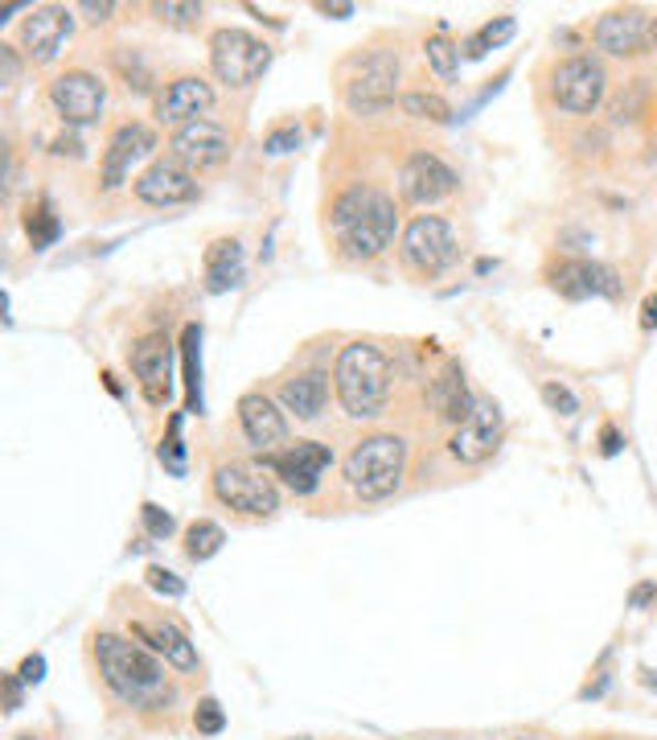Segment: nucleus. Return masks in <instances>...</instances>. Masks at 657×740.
Instances as JSON below:
<instances>
[{
  "label": "nucleus",
  "mask_w": 657,
  "mask_h": 740,
  "mask_svg": "<svg viewBox=\"0 0 657 740\" xmlns=\"http://www.w3.org/2000/svg\"><path fill=\"white\" fill-rule=\"evenodd\" d=\"M399 211L395 197L383 194L378 185H349L345 194L333 197L328 206V230L349 259H374L383 256L395 239Z\"/></svg>",
  "instance_id": "obj_1"
},
{
  "label": "nucleus",
  "mask_w": 657,
  "mask_h": 740,
  "mask_svg": "<svg viewBox=\"0 0 657 740\" xmlns=\"http://www.w3.org/2000/svg\"><path fill=\"white\" fill-rule=\"evenodd\" d=\"M95 663H99L104 683L120 695L128 708L136 711L169 708L173 687L164 679V666L144 646H136V642H128L120 634H99L95 637Z\"/></svg>",
  "instance_id": "obj_2"
},
{
  "label": "nucleus",
  "mask_w": 657,
  "mask_h": 740,
  "mask_svg": "<svg viewBox=\"0 0 657 740\" xmlns=\"http://www.w3.org/2000/svg\"><path fill=\"white\" fill-rule=\"evenodd\" d=\"M333 392L349 420H374L390 404V363L370 342H349L333 363Z\"/></svg>",
  "instance_id": "obj_3"
},
{
  "label": "nucleus",
  "mask_w": 657,
  "mask_h": 740,
  "mask_svg": "<svg viewBox=\"0 0 657 740\" xmlns=\"http://www.w3.org/2000/svg\"><path fill=\"white\" fill-rule=\"evenodd\" d=\"M407 469V444L395 432H374V437L358 440L354 453L345 457V482L362 502H383L390 498Z\"/></svg>",
  "instance_id": "obj_4"
},
{
  "label": "nucleus",
  "mask_w": 657,
  "mask_h": 740,
  "mask_svg": "<svg viewBox=\"0 0 657 740\" xmlns=\"http://www.w3.org/2000/svg\"><path fill=\"white\" fill-rule=\"evenodd\" d=\"M209 66L226 87H251L271 66V46L247 30H218L209 37Z\"/></svg>",
  "instance_id": "obj_5"
},
{
  "label": "nucleus",
  "mask_w": 657,
  "mask_h": 740,
  "mask_svg": "<svg viewBox=\"0 0 657 740\" xmlns=\"http://www.w3.org/2000/svg\"><path fill=\"white\" fill-rule=\"evenodd\" d=\"M399 95V54L395 50H370L358 58L354 75L345 83V107L354 116H378Z\"/></svg>",
  "instance_id": "obj_6"
},
{
  "label": "nucleus",
  "mask_w": 657,
  "mask_h": 740,
  "mask_svg": "<svg viewBox=\"0 0 657 740\" xmlns=\"http://www.w3.org/2000/svg\"><path fill=\"white\" fill-rule=\"evenodd\" d=\"M399 256H403L407 272L432 280V276H440L452 259H456V235H452V227L444 223V218L419 214V218L407 223L403 243H399Z\"/></svg>",
  "instance_id": "obj_7"
},
{
  "label": "nucleus",
  "mask_w": 657,
  "mask_h": 740,
  "mask_svg": "<svg viewBox=\"0 0 657 740\" xmlns=\"http://www.w3.org/2000/svg\"><path fill=\"white\" fill-rule=\"evenodd\" d=\"M209 482H214V498L223 502V506H230V511L251 514V518H271V514L280 511V490H276V482L263 478V473L251 465H239V461L218 465Z\"/></svg>",
  "instance_id": "obj_8"
},
{
  "label": "nucleus",
  "mask_w": 657,
  "mask_h": 740,
  "mask_svg": "<svg viewBox=\"0 0 657 740\" xmlns=\"http://www.w3.org/2000/svg\"><path fill=\"white\" fill-rule=\"evenodd\" d=\"M604 92H608V75L592 54H575V58L554 66L551 99L571 116H592L604 104Z\"/></svg>",
  "instance_id": "obj_9"
},
{
  "label": "nucleus",
  "mask_w": 657,
  "mask_h": 740,
  "mask_svg": "<svg viewBox=\"0 0 657 740\" xmlns=\"http://www.w3.org/2000/svg\"><path fill=\"white\" fill-rule=\"evenodd\" d=\"M230 149H235V140L226 128L209 120H194V124H181L177 132L169 137V152H173V161L185 165L190 173H209V169H218L230 161Z\"/></svg>",
  "instance_id": "obj_10"
},
{
  "label": "nucleus",
  "mask_w": 657,
  "mask_h": 740,
  "mask_svg": "<svg viewBox=\"0 0 657 740\" xmlns=\"http://www.w3.org/2000/svg\"><path fill=\"white\" fill-rule=\"evenodd\" d=\"M263 465H268L292 494L304 498V494H313L316 485H321V473L333 465V449L321 444V440H297V444H288L280 453L263 457Z\"/></svg>",
  "instance_id": "obj_11"
},
{
  "label": "nucleus",
  "mask_w": 657,
  "mask_h": 740,
  "mask_svg": "<svg viewBox=\"0 0 657 740\" xmlns=\"http://www.w3.org/2000/svg\"><path fill=\"white\" fill-rule=\"evenodd\" d=\"M50 104H54V111L71 128H87V124H95L104 116L107 92L90 71H66V75H58L50 83Z\"/></svg>",
  "instance_id": "obj_12"
},
{
  "label": "nucleus",
  "mask_w": 657,
  "mask_h": 740,
  "mask_svg": "<svg viewBox=\"0 0 657 740\" xmlns=\"http://www.w3.org/2000/svg\"><path fill=\"white\" fill-rule=\"evenodd\" d=\"M456 173H452L435 152H411L399 169V190L411 206H435L444 197L456 194Z\"/></svg>",
  "instance_id": "obj_13"
},
{
  "label": "nucleus",
  "mask_w": 657,
  "mask_h": 740,
  "mask_svg": "<svg viewBox=\"0 0 657 740\" xmlns=\"http://www.w3.org/2000/svg\"><path fill=\"white\" fill-rule=\"evenodd\" d=\"M71 33H75L71 9H62V4H37V9H30L25 25H21V50L30 54V62L45 66V62L58 58V50L71 42Z\"/></svg>",
  "instance_id": "obj_14"
},
{
  "label": "nucleus",
  "mask_w": 657,
  "mask_h": 740,
  "mask_svg": "<svg viewBox=\"0 0 657 740\" xmlns=\"http://www.w3.org/2000/svg\"><path fill=\"white\" fill-rule=\"evenodd\" d=\"M497 444H502V411H497L493 399H477L473 416L452 432L449 453L461 465H481V461H489L497 453Z\"/></svg>",
  "instance_id": "obj_15"
},
{
  "label": "nucleus",
  "mask_w": 657,
  "mask_h": 740,
  "mask_svg": "<svg viewBox=\"0 0 657 740\" xmlns=\"http://www.w3.org/2000/svg\"><path fill=\"white\" fill-rule=\"evenodd\" d=\"M128 363H132V375L140 383V392H144V399L164 404L169 387H173V342L164 333H149V337H140L132 346Z\"/></svg>",
  "instance_id": "obj_16"
},
{
  "label": "nucleus",
  "mask_w": 657,
  "mask_h": 740,
  "mask_svg": "<svg viewBox=\"0 0 657 740\" xmlns=\"http://www.w3.org/2000/svg\"><path fill=\"white\" fill-rule=\"evenodd\" d=\"M136 197L144 202V206H185V202H194L197 197V182L194 173L185 165H177L173 157L169 161H152L140 178H136Z\"/></svg>",
  "instance_id": "obj_17"
},
{
  "label": "nucleus",
  "mask_w": 657,
  "mask_h": 740,
  "mask_svg": "<svg viewBox=\"0 0 657 740\" xmlns=\"http://www.w3.org/2000/svg\"><path fill=\"white\" fill-rule=\"evenodd\" d=\"M157 149V132H152L149 124H120L111 140H107V152H104V185L107 190H120L123 178L132 173V165L140 157H149Z\"/></svg>",
  "instance_id": "obj_18"
},
{
  "label": "nucleus",
  "mask_w": 657,
  "mask_h": 740,
  "mask_svg": "<svg viewBox=\"0 0 657 740\" xmlns=\"http://www.w3.org/2000/svg\"><path fill=\"white\" fill-rule=\"evenodd\" d=\"M551 288L568 301H588V297H621V280L608 264L592 259H568L551 272Z\"/></svg>",
  "instance_id": "obj_19"
},
{
  "label": "nucleus",
  "mask_w": 657,
  "mask_h": 740,
  "mask_svg": "<svg viewBox=\"0 0 657 740\" xmlns=\"http://www.w3.org/2000/svg\"><path fill=\"white\" fill-rule=\"evenodd\" d=\"M239 428H243V437L251 440L263 457L276 453V449L288 440L284 411L276 408L268 395H259V392H247L239 399Z\"/></svg>",
  "instance_id": "obj_20"
},
{
  "label": "nucleus",
  "mask_w": 657,
  "mask_h": 740,
  "mask_svg": "<svg viewBox=\"0 0 657 740\" xmlns=\"http://www.w3.org/2000/svg\"><path fill=\"white\" fill-rule=\"evenodd\" d=\"M214 107V87H209L206 78L197 75H181L173 78L161 95H157V120L161 124H194L202 120V111Z\"/></svg>",
  "instance_id": "obj_21"
},
{
  "label": "nucleus",
  "mask_w": 657,
  "mask_h": 740,
  "mask_svg": "<svg viewBox=\"0 0 657 740\" xmlns=\"http://www.w3.org/2000/svg\"><path fill=\"white\" fill-rule=\"evenodd\" d=\"M649 17L642 9H613L596 21V46L613 58H633L649 42Z\"/></svg>",
  "instance_id": "obj_22"
},
{
  "label": "nucleus",
  "mask_w": 657,
  "mask_h": 740,
  "mask_svg": "<svg viewBox=\"0 0 657 740\" xmlns=\"http://www.w3.org/2000/svg\"><path fill=\"white\" fill-rule=\"evenodd\" d=\"M132 637L157 650L173 671H197V650L194 642L181 634L173 621H132Z\"/></svg>",
  "instance_id": "obj_23"
},
{
  "label": "nucleus",
  "mask_w": 657,
  "mask_h": 740,
  "mask_svg": "<svg viewBox=\"0 0 657 740\" xmlns=\"http://www.w3.org/2000/svg\"><path fill=\"white\" fill-rule=\"evenodd\" d=\"M428 404H432V411L440 416V420H449L461 428L468 416H473V408H477V399H473V392H468V383H464V371L456 363H449L440 375L432 378V387H428Z\"/></svg>",
  "instance_id": "obj_24"
},
{
  "label": "nucleus",
  "mask_w": 657,
  "mask_h": 740,
  "mask_svg": "<svg viewBox=\"0 0 657 740\" xmlns=\"http://www.w3.org/2000/svg\"><path fill=\"white\" fill-rule=\"evenodd\" d=\"M280 404H284V411H292L297 420H316L328 404V375L304 371V375L297 378H284V383H280Z\"/></svg>",
  "instance_id": "obj_25"
},
{
  "label": "nucleus",
  "mask_w": 657,
  "mask_h": 740,
  "mask_svg": "<svg viewBox=\"0 0 657 740\" xmlns=\"http://www.w3.org/2000/svg\"><path fill=\"white\" fill-rule=\"evenodd\" d=\"M247 259H243L239 239H218L206 251V292H230L243 285Z\"/></svg>",
  "instance_id": "obj_26"
},
{
  "label": "nucleus",
  "mask_w": 657,
  "mask_h": 740,
  "mask_svg": "<svg viewBox=\"0 0 657 740\" xmlns=\"http://www.w3.org/2000/svg\"><path fill=\"white\" fill-rule=\"evenodd\" d=\"M226 544V530L218 523H209V518H197L194 527L185 530V556L194 559V564H206L223 551Z\"/></svg>",
  "instance_id": "obj_27"
},
{
  "label": "nucleus",
  "mask_w": 657,
  "mask_h": 740,
  "mask_svg": "<svg viewBox=\"0 0 657 740\" xmlns=\"http://www.w3.org/2000/svg\"><path fill=\"white\" fill-rule=\"evenodd\" d=\"M514 17H497V21H489V25H481L473 37H464V58H485L489 50L506 46L509 37H514Z\"/></svg>",
  "instance_id": "obj_28"
},
{
  "label": "nucleus",
  "mask_w": 657,
  "mask_h": 740,
  "mask_svg": "<svg viewBox=\"0 0 657 740\" xmlns=\"http://www.w3.org/2000/svg\"><path fill=\"white\" fill-rule=\"evenodd\" d=\"M202 330L197 325H185V337H181V350H185V392H190V408L202 411Z\"/></svg>",
  "instance_id": "obj_29"
},
{
  "label": "nucleus",
  "mask_w": 657,
  "mask_h": 740,
  "mask_svg": "<svg viewBox=\"0 0 657 740\" xmlns=\"http://www.w3.org/2000/svg\"><path fill=\"white\" fill-rule=\"evenodd\" d=\"M423 54H428V66H432L435 75L444 78V83H452V78L461 75V46H452L444 33H435V37H428V46H423Z\"/></svg>",
  "instance_id": "obj_30"
},
{
  "label": "nucleus",
  "mask_w": 657,
  "mask_h": 740,
  "mask_svg": "<svg viewBox=\"0 0 657 740\" xmlns=\"http://www.w3.org/2000/svg\"><path fill=\"white\" fill-rule=\"evenodd\" d=\"M25 230H30L33 247H50V243H58L62 223H58V214L50 211V202H33L30 211H25Z\"/></svg>",
  "instance_id": "obj_31"
},
{
  "label": "nucleus",
  "mask_w": 657,
  "mask_h": 740,
  "mask_svg": "<svg viewBox=\"0 0 657 740\" xmlns=\"http://www.w3.org/2000/svg\"><path fill=\"white\" fill-rule=\"evenodd\" d=\"M403 111L407 116H416V120H428V124H449L452 120V107L432 92H407L403 95Z\"/></svg>",
  "instance_id": "obj_32"
},
{
  "label": "nucleus",
  "mask_w": 657,
  "mask_h": 740,
  "mask_svg": "<svg viewBox=\"0 0 657 740\" xmlns=\"http://www.w3.org/2000/svg\"><path fill=\"white\" fill-rule=\"evenodd\" d=\"M152 13L161 25H173V30H194L202 21V4L194 0H164V4H152Z\"/></svg>",
  "instance_id": "obj_33"
},
{
  "label": "nucleus",
  "mask_w": 657,
  "mask_h": 740,
  "mask_svg": "<svg viewBox=\"0 0 657 740\" xmlns=\"http://www.w3.org/2000/svg\"><path fill=\"white\" fill-rule=\"evenodd\" d=\"M194 728L202 732V737H218L226 728V711H223V704L218 699H202L194 708Z\"/></svg>",
  "instance_id": "obj_34"
},
{
  "label": "nucleus",
  "mask_w": 657,
  "mask_h": 740,
  "mask_svg": "<svg viewBox=\"0 0 657 740\" xmlns=\"http://www.w3.org/2000/svg\"><path fill=\"white\" fill-rule=\"evenodd\" d=\"M140 518H144V530H149L152 539H169V535L177 530L173 514L161 511V506H152V502H144V506H140Z\"/></svg>",
  "instance_id": "obj_35"
},
{
  "label": "nucleus",
  "mask_w": 657,
  "mask_h": 740,
  "mask_svg": "<svg viewBox=\"0 0 657 740\" xmlns=\"http://www.w3.org/2000/svg\"><path fill=\"white\" fill-rule=\"evenodd\" d=\"M542 404L551 411H559V416H575V411H580V399H575L563 383H542Z\"/></svg>",
  "instance_id": "obj_36"
},
{
  "label": "nucleus",
  "mask_w": 657,
  "mask_h": 740,
  "mask_svg": "<svg viewBox=\"0 0 657 740\" xmlns=\"http://www.w3.org/2000/svg\"><path fill=\"white\" fill-rule=\"evenodd\" d=\"M144 580H149V589L161 592V597H173V601H177V597H185V580H181V576H173L169 568H157V564H152L149 572H144Z\"/></svg>",
  "instance_id": "obj_37"
},
{
  "label": "nucleus",
  "mask_w": 657,
  "mask_h": 740,
  "mask_svg": "<svg viewBox=\"0 0 657 740\" xmlns=\"http://www.w3.org/2000/svg\"><path fill=\"white\" fill-rule=\"evenodd\" d=\"M300 140H304V132H300L297 124H284V128H271L268 140H263V152H271V157H280V152L300 149Z\"/></svg>",
  "instance_id": "obj_38"
},
{
  "label": "nucleus",
  "mask_w": 657,
  "mask_h": 740,
  "mask_svg": "<svg viewBox=\"0 0 657 740\" xmlns=\"http://www.w3.org/2000/svg\"><path fill=\"white\" fill-rule=\"evenodd\" d=\"M116 66L123 71L128 87H136V92H149V87H152L149 71H144V62H140V54H136V50H132V62H128V54H116Z\"/></svg>",
  "instance_id": "obj_39"
},
{
  "label": "nucleus",
  "mask_w": 657,
  "mask_h": 740,
  "mask_svg": "<svg viewBox=\"0 0 657 740\" xmlns=\"http://www.w3.org/2000/svg\"><path fill=\"white\" fill-rule=\"evenodd\" d=\"M177 423L173 420V428H169V440L161 444V461L169 465V473H185V449H181V440H177Z\"/></svg>",
  "instance_id": "obj_40"
},
{
  "label": "nucleus",
  "mask_w": 657,
  "mask_h": 740,
  "mask_svg": "<svg viewBox=\"0 0 657 740\" xmlns=\"http://www.w3.org/2000/svg\"><path fill=\"white\" fill-rule=\"evenodd\" d=\"M17 78H21V58H17V50L0 46V83H4V87H13Z\"/></svg>",
  "instance_id": "obj_41"
},
{
  "label": "nucleus",
  "mask_w": 657,
  "mask_h": 740,
  "mask_svg": "<svg viewBox=\"0 0 657 740\" xmlns=\"http://www.w3.org/2000/svg\"><path fill=\"white\" fill-rule=\"evenodd\" d=\"M0 683H4V711H17V708H21V699H25V691H21V683H25V679L9 671V675H4Z\"/></svg>",
  "instance_id": "obj_42"
},
{
  "label": "nucleus",
  "mask_w": 657,
  "mask_h": 740,
  "mask_svg": "<svg viewBox=\"0 0 657 740\" xmlns=\"http://www.w3.org/2000/svg\"><path fill=\"white\" fill-rule=\"evenodd\" d=\"M21 679L25 683H42L45 679V658L42 654H30V658L21 663Z\"/></svg>",
  "instance_id": "obj_43"
},
{
  "label": "nucleus",
  "mask_w": 657,
  "mask_h": 740,
  "mask_svg": "<svg viewBox=\"0 0 657 740\" xmlns=\"http://www.w3.org/2000/svg\"><path fill=\"white\" fill-rule=\"evenodd\" d=\"M78 9H83V13H87V21H95V25H99V21H107V17H111V9H116V4H95V0H83V4H78Z\"/></svg>",
  "instance_id": "obj_44"
},
{
  "label": "nucleus",
  "mask_w": 657,
  "mask_h": 740,
  "mask_svg": "<svg viewBox=\"0 0 657 740\" xmlns=\"http://www.w3.org/2000/svg\"><path fill=\"white\" fill-rule=\"evenodd\" d=\"M54 152H58V157H66V152H71V157H83V144H78L75 137H58L54 140Z\"/></svg>",
  "instance_id": "obj_45"
},
{
  "label": "nucleus",
  "mask_w": 657,
  "mask_h": 740,
  "mask_svg": "<svg viewBox=\"0 0 657 740\" xmlns=\"http://www.w3.org/2000/svg\"><path fill=\"white\" fill-rule=\"evenodd\" d=\"M604 457H616L621 453V432H616V428H604Z\"/></svg>",
  "instance_id": "obj_46"
},
{
  "label": "nucleus",
  "mask_w": 657,
  "mask_h": 740,
  "mask_svg": "<svg viewBox=\"0 0 657 740\" xmlns=\"http://www.w3.org/2000/svg\"><path fill=\"white\" fill-rule=\"evenodd\" d=\"M642 325H645V330H657V297H649V301H645V318H642Z\"/></svg>",
  "instance_id": "obj_47"
},
{
  "label": "nucleus",
  "mask_w": 657,
  "mask_h": 740,
  "mask_svg": "<svg viewBox=\"0 0 657 740\" xmlns=\"http://www.w3.org/2000/svg\"><path fill=\"white\" fill-rule=\"evenodd\" d=\"M321 13H328V17H349L354 13V4H316Z\"/></svg>",
  "instance_id": "obj_48"
},
{
  "label": "nucleus",
  "mask_w": 657,
  "mask_h": 740,
  "mask_svg": "<svg viewBox=\"0 0 657 740\" xmlns=\"http://www.w3.org/2000/svg\"><path fill=\"white\" fill-rule=\"evenodd\" d=\"M649 597H654V585H642V589L633 592V604H645Z\"/></svg>",
  "instance_id": "obj_49"
},
{
  "label": "nucleus",
  "mask_w": 657,
  "mask_h": 740,
  "mask_svg": "<svg viewBox=\"0 0 657 740\" xmlns=\"http://www.w3.org/2000/svg\"><path fill=\"white\" fill-rule=\"evenodd\" d=\"M21 9H25V4H9V9H4V13H0V21H13V17L21 13Z\"/></svg>",
  "instance_id": "obj_50"
},
{
  "label": "nucleus",
  "mask_w": 657,
  "mask_h": 740,
  "mask_svg": "<svg viewBox=\"0 0 657 740\" xmlns=\"http://www.w3.org/2000/svg\"><path fill=\"white\" fill-rule=\"evenodd\" d=\"M649 37H654V50H657V21H654V30H649Z\"/></svg>",
  "instance_id": "obj_51"
},
{
  "label": "nucleus",
  "mask_w": 657,
  "mask_h": 740,
  "mask_svg": "<svg viewBox=\"0 0 657 740\" xmlns=\"http://www.w3.org/2000/svg\"><path fill=\"white\" fill-rule=\"evenodd\" d=\"M17 740H37V737H17Z\"/></svg>",
  "instance_id": "obj_52"
},
{
  "label": "nucleus",
  "mask_w": 657,
  "mask_h": 740,
  "mask_svg": "<svg viewBox=\"0 0 657 740\" xmlns=\"http://www.w3.org/2000/svg\"><path fill=\"white\" fill-rule=\"evenodd\" d=\"M518 740H530V737H518Z\"/></svg>",
  "instance_id": "obj_53"
}]
</instances>
